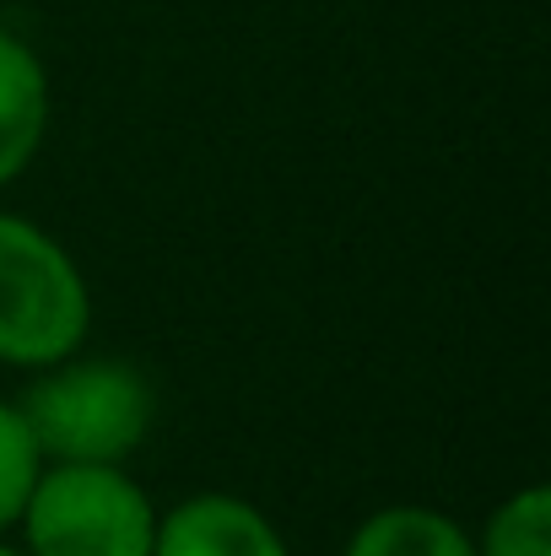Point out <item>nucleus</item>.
<instances>
[{
	"label": "nucleus",
	"instance_id": "nucleus-6",
	"mask_svg": "<svg viewBox=\"0 0 551 556\" xmlns=\"http://www.w3.org/2000/svg\"><path fill=\"white\" fill-rule=\"evenodd\" d=\"M347 556H476V535L438 508L395 503L352 530Z\"/></svg>",
	"mask_w": 551,
	"mask_h": 556
},
{
	"label": "nucleus",
	"instance_id": "nucleus-7",
	"mask_svg": "<svg viewBox=\"0 0 551 556\" xmlns=\"http://www.w3.org/2000/svg\"><path fill=\"white\" fill-rule=\"evenodd\" d=\"M476 556H551V486H525L498 503Z\"/></svg>",
	"mask_w": 551,
	"mask_h": 556
},
{
	"label": "nucleus",
	"instance_id": "nucleus-9",
	"mask_svg": "<svg viewBox=\"0 0 551 556\" xmlns=\"http://www.w3.org/2000/svg\"><path fill=\"white\" fill-rule=\"evenodd\" d=\"M0 556H27V552H11V546H0Z\"/></svg>",
	"mask_w": 551,
	"mask_h": 556
},
{
	"label": "nucleus",
	"instance_id": "nucleus-2",
	"mask_svg": "<svg viewBox=\"0 0 551 556\" xmlns=\"http://www.w3.org/2000/svg\"><path fill=\"white\" fill-rule=\"evenodd\" d=\"M92 292L71 249L27 216L0 211V368H49L82 352Z\"/></svg>",
	"mask_w": 551,
	"mask_h": 556
},
{
	"label": "nucleus",
	"instance_id": "nucleus-8",
	"mask_svg": "<svg viewBox=\"0 0 551 556\" xmlns=\"http://www.w3.org/2000/svg\"><path fill=\"white\" fill-rule=\"evenodd\" d=\"M38 470H43V459H38V448H33V438H27L16 405L0 400V530L16 525V514H22V503H27Z\"/></svg>",
	"mask_w": 551,
	"mask_h": 556
},
{
	"label": "nucleus",
	"instance_id": "nucleus-1",
	"mask_svg": "<svg viewBox=\"0 0 551 556\" xmlns=\"http://www.w3.org/2000/svg\"><path fill=\"white\" fill-rule=\"evenodd\" d=\"M11 405L43 465H125L158 421L152 378L120 357L49 363Z\"/></svg>",
	"mask_w": 551,
	"mask_h": 556
},
{
	"label": "nucleus",
	"instance_id": "nucleus-5",
	"mask_svg": "<svg viewBox=\"0 0 551 556\" xmlns=\"http://www.w3.org/2000/svg\"><path fill=\"white\" fill-rule=\"evenodd\" d=\"M49 136V71L27 38L0 27V189L16 185Z\"/></svg>",
	"mask_w": 551,
	"mask_h": 556
},
{
	"label": "nucleus",
	"instance_id": "nucleus-4",
	"mask_svg": "<svg viewBox=\"0 0 551 556\" xmlns=\"http://www.w3.org/2000/svg\"><path fill=\"white\" fill-rule=\"evenodd\" d=\"M152 556H292L281 530L233 492H195L158 514Z\"/></svg>",
	"mask_w": 551,
	"mask_h": 556
},
{
	"label": "nucleus",
	"instance_id": "nucleus-3",
	"mask_svg": "<svg viewBox=\"0 0 551 556\" xmlns=\"http://www.w3.org/2000/svg\"><path fill=\"white\" fill-rule=\"evenodd\" d=\"M16 525L27 556H152L158 503L125 465H43Z\"/></svg>",
	"mask_w": 551,
	"mask_h": 556
}]
</instances>
